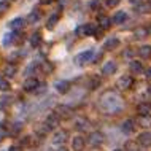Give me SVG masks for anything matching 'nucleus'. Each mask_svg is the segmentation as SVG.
I'll use <instances>...</instances> for the list:
<instances>
[{
    "mask_svg": "<svg viewBox=\"0 0 151 151\" xmlns=\"http://www.w3.org/2000/svg\"><path fill=\"white\" fill-rule=\"evenodd\" d=\"M102 107L110 113H115L121 108V102L113 92H108V94H105V96L102 97Z\"/></svg>",
    "mask_w": 151,
    "mask_h": 151,
    "instance_id": "f257e3e1",
    "label": "nucleus"
},
{
    "mask_svg": "<svg viewBox=\"0 0 151 151\" xmlns=\"http://www.w3.org/2000/svg\"><path fill=\"white\" fill-rule=\"evenodd\" d=\"M97 29H99V24H84L76 29V34L78 35H96Z\"/></svg>",
    "mask_w": 151,
    "mask_h": 151,
    "instance_id": "f03ea898",
    "label": "nucleus"
},
{
    "mask_svg": "<svg viewBox=\"0 0 151 151\" xmlns=\"http://www.w3.org/2000/svg\"><path fill=\"white\" fill-rule=\"evenodd\" d=\"M54 113H58V116L60 119H70V116L73 115L72 108L68 107V105H58L54 110Z\"/></svg>",
    "mask_w": 151,
    "mask_h": 151,
    "instance_id": "7ed1b4c3",
    "label": "nucleus"
},
{
    "mask_svg": "<svg viewBox=\"0 0 151 151\" xmlns=\"http://www.w3.org/2000/svg\"><path fill=\"white\" fill-rule=\"evenodd\" d=\"M88 143L91 146H100L104 143V134L102 132H91L88 137Z\"/></svg>",
    "mask_w": 151,
    "mask_h": 151,
    "instance_id": "20e7f679",
    "label": "nucleus"
},
{
    "mask_svg": "<svg viewBox=\"0 0 151 151\" xmlns=\"http://www.w3.org/2000/svg\"><path fill=\"white\" fill-rule=\"evenodd\" d=\"M92 59H94V52L92 51H84V52H80V54L75 58V64L76 65H83V64H86Z\"/></svg>",
    "mask_w": 151,
    "mask_h": 151,
    "instance_id": "39448f33",
    "label": "nucleus"
},
{
    "mask_svg": "<svg viewBox=\"0 0 151 151\" xmlns=\"http://www.w3.org/2000/svg\"><path fill=\"white\" fill-rule=\"evenodd\" d=\"M132 84H134V80L130 75H122L121 78L118 80V88H121V89H130Z\"/></svg>",
    "mask_w": 151,
    "mask_h": 151,
    "instance_id": "423d86ee",
    "label": "nucleus"
},
{
    "mask_svg": "<svg viewBox=\"0 0 151 151\" xmlns=\"http://www.w3.org/2000/svg\"><path fill=\"white\" fill-rule=\"evenodd\" d=\"M118 70V65L115 60H108V62H105V65L102 67V75H113V73H116Z\"/></svg>",
    "mask_w": 151,
    "mask_h": 151,
    "instance_id": "0eeeda50",
    "label": "nucleus"
},
{
    "mask_svg": "<svg viewBox=\"0 0 151 151\" xmlns=\"http://www.w3.org/2000/svg\"><path fill=\"white\" fill-rule=\"evenodd\" d=\"M38 80L37 78H27L26 81H24V91H27V92H35V89L38 88Z\"/></svg>",
    "mask_w": 151,
    "mask_h": 151,
    "instance_id": "6e6552de",
    "label": "nucleus"
},
{
    "mask_svg": "<svg viewBox=\"0 0 151 151\" xmlns=\"http://www.w3.org/2000/svg\"><path fill=\"white\" fill-rule=\"evenodd\" d=\"M138 143L143 146V148L151 146V132L150 130H145V132H142L140 135H138Z\"/></svg>",
    "mask_w": 151,
    "mask_h": 151,
    "instance_id": "1a4fd4ad",
    "label": "nucleus"
},
{
    "mask_svg": "<svg viewBox=\"0 0 151 151\" xmlns=\"http://www.w3.org/2000/svg\"><path fill=\"white\" fill-rule=\"evenodd\" d=\"M59 121H60V118L58 116V113H50L45 122H46L48 127H50V129L52 130V129H56V127L59 126Z\"/></svg>",
    "mask_w": 151,
    "mask_h": 151,
    "instance_id": "9d476101",
    "label": "nucleus"
},
{
    "mask_svg": "<svg viewBox=\"0 0 151 151\" xmlns=\"http://www.w3.org/2000/svg\"><path fill=\"white\" fill-rule=\"evenodd\" d=\"M84 146H86V140H84L81 135H76L75 138H73V142H72L73 151H83Z\"/></svg>",
    "mask_w": 151,
    "mask_h": 151,
    "instance_id": "9b49d317",
    "label": "nucleus"
},
{
    "mask_svg": "<svg viewBox=\"0 0 151 151\" xmlns=\"http://www.w3.org/2000/svg\"><path fill=\"white\" fill-rule=\"evenodd\" d=\"M65 140H67V132L65 130H58L52 137V143L54 145H64Z\"/></svg>",
    "mask_w": 151,
    "mask_h": 151,
    "instance_id": "f8f14e48",
    "label": "nucleus"
},
{
    "mask_svg": "<svg viewBox=\"0 0 151 151\" xmlns=\"http://www.w3.org/2000/svg\"><path fill=\"white\" fill-rule=\"evenodd\" d=\"M134 129H135V121H134V119H126V121H122L121 130H122L124 134H132Z\"/></svg>",
    "mask_w": 151,
    "mask_h": 151,
    "instance_id": "ddd939ff",
    "label": "nucleus"
},
{
    "mask_svg": "<svg viewBox=\"0 0 151 151\" xmlns=\"http://www.w3.org/2000/svg\"><path fill=\"white\" fill-rule=\"evenodd\" d=\"M68 89H70V83H68V81L62 80V81H58V83H56V91L60 92V94L68 92Z\"/></svg>",
    "mask_w": 151,
    "mask_h": 151,
    "instance_id": "4468645a",
    "label": "nucleus"
},
{
    "mask_svg": "<svg viewBox=\"0 0 151 151\" xmlns=\"http://www.w3.org/2000/svg\"><path fill=\"white\" fill-rule=\"evenodd\" d=\"M118 46H119V40H118L116 37H111V38H108L107 42H105V50H108V51L116 50Z\"/></svg>",
    "mask_w": 151,
    "mask_h": 151,
    "instance_id": "2eb2a0df",
    "label": "nucleus"
},
{
    "mask_svg": "<svg viewBox=\"0 0 151 151\" xmlns=\"http://www.w3.org/2000/svg\"><path fill=\"white\" fill-rule=\"evenodd\" d=\"M29 42H30V46H32V48H38L40 45H42V34H40V32L32 34Z\"/></svg>",
    "mask_w": 151,
    "mask_h": 151,
    "instance_id": "dca6fc26",
    "label": "nucleus"
},
{
    "mask_svg": "<svg viewBox=\"0 0 151 151\" xmlns=\"http://www.w3.org/2000/svg\"><path fill=\"white\" fill-rule=\"evenodd\" d=\"M138 56H140L142 59H150L151 58V46L150 45H145V46L138 48Z\"/></svg>",
    "mask_w": 151,
    "mask_h": 151,
    "instance_id": "f3484780",
    "label": "nucleus"
},
{
    "mask_svg": "<svg viewBox=\"0 0 151 151\" xmlns=\"http://www.w3.org/2000/svg\"><path fill=\"white\" fill-rule=\"evenodd\" d=\"M10 29L11 30H21V29H24V19L22 18H14L13 21L10 22Z\"/></svg>",
    "mask_w": 151,
    "mask_h": 151,
    "instance_id": "a211bd4d",
    "label": "nucleus"
},
{
    "mask_svg": "<svg viewBox=\"0 0 151 151\" xmlns=\"http://www.w3.org/2000/svg\"><path fill=\"white\" fill-rule=\"evenodd\" d=\"M89 127V121L86 118H78V119L75 121V129L76 130H86Z\"/></svg>",
    "mask_w": 151,
    "mask_h": 151,
    "instance_id": "6ab92c4d",
    "label": "nucleus"
},
{
    "mask_svg": "<svg viewBox=\"0 0 151 151\" xmlns=\"http://www.w3.org/2000/svg\"><path fill=\"white\" fill-rule=\"evenodd\" d=\"M111 19H110L108 18V16H99V21H97V24H99V27H100V29H108V27L110 26H111Z\"/></svg>",
    "mask_w": 151,
    "mask_h": 151,
    "instance_id": "aec40b11",
    "label": "nucleus"
},
{
    "mask_svg": "<svg viewBox=\"0 0 151 151\" xmlns=\"http://www.w3.org/2000/svg\"><path fill=\"white\" fill-rule=\"evenodd\" d=\"M137 113H138V115H150V113H151V105L146 104V102H142V104H138Z\"/></svg>",
    "mask_w": 151,
    "mask_h": 151,
    "instance_id": "412c9836",
    "label": "nucleus"
},
{
    "mask_svg": "<svg viewBox=\"0 0 151 151\" xmlns=\"http://www.w3.org/2000/svg\"><path fill=\"white\" fill-rule=\"evenodd\" d=\"M138 124L145 129L151 127V115H140L138 116Z\"/></svg>",
    "mask_w": 151,
    "mask_h": 151,
    "instance_id": "4be33fe9",
    "label": "nucleus"
},
{
    "mask_svg": "<svg viewBox=\"0 0 151 151\" xmlns=\"http://www.w3.org/2000/svg\"><path fill=\"white\" fill-rule=\"evenodd\" d=\"M129 67H130V72H132L134 75H138V73L143 72V65H142V62H138V60H132Z\"/></svg>",
    "mask_w": 151,
    "mask_h": 151,
    "instance_id": "5701e85b",
    "label": "nucleus"
},
{
    "mask_svg": "<svg viewBox=\"0 0 151 151\" xmlns=\"http://www.w3.org/2000/svg\"><path fill=\"white\" fill-rule=\"evenodd\" d=\"M16 72H18V68H16L14 64H6V67L3 68V73H5V78H11V76L16 75Z\"/></svg>",
    "mask_w": 151,
    "mask_h": 151,
    "instance_id": "b1692460",
    "label": "nucleus"
},
{
    "mask_svg": "<svg viewBox=\"0 0 151 151\" xmlns=\"http://www.w3.org/2000/svg\"><path fill=\"white\" fill-rule=\"evenodd\" d=\"M126 19H127V13H126V11H118V13L113 16L111 21L115 22V24H122Z\"/></svg>",
    "mask_w": 151,
    "mask_h": 151,
    "instance_id": "393cba45",
    "label": "nucleus"
},
{
    "mask_svg": "<svg viewBox=\"0 0 151 151\" xmlns=\"http://www.w3.org/2000/svg\"><path fill=\"white\" fill-rule=\"evenodd\" d=\"M137 11H138V13H142V14L150 13V11H151V2H143V3H138V5H137Z\"/></svg>",
    "mask_w": 151,
    "mask_h": 151,
    "instance_id": "a878e982",
    "label": "nucleus"
},
{
    "mask_svg": "<svg viewBox=\"0 0 151 151\" xmlns=\"http://www.w3.org/2000/svg\"><path fill=\"white\" fill-rule=\"evenodd\" d=\"M146 35H148V29H146V27H137V29L134 30V37H135L137 40L145 38Z\"/></svg>",
    "mask_w": 151,
    "mask_h": 151,
    "instance_id": "bb28decb",
    "label": "nucleus"
},
{
    "mask_svg": "<svg viewBox=\"0 0 151 151\" xmlns=\"http://www.w3.org/2000/svg\"><path fill=\"white\" fill-rule=\"evenodd\" d=\"M140 143H135V142H127L126 143V146H124V151H142V148H140Z\"/></svg>",
    "mask_w": 151,
    "mask_h": 151,
    "instance_id": "cd10ccee",
    "label": "nucleus"
},
{
    "mask_svg": "<svg viewBox=\"0 0 151 151\" xmlns=\"http://www.w3.org/2000/svg\"><path fill=\"white\" fill-rule=\"evenodd\" d=\"M14 42V34H5L2 38V45L3 46H8V45H11Z\"/></svg>",
    "mask_w": 151,
    "mask_h": 151,
    "instance_id": "c85d7f7f",
    "label": "nucleus"
},
{
    "mask_svg": "<svg viewBox=\"0 0 151 151\" xmlns=\"http://www.w3.org/2000/svg\"><path fill=\"white\" fill-rule=\"evenodd\" d=\"M40 70H42L45 75H46V73H51L52 72V65L50 62H42L40 64Z\"/></svg>",
    "mask_w": 151,
    "mask_h": 151,
    "instance_id": "c756f323",
    "label": "nucleus"
},
{
    "mask_svg": "<svg viewBox=\"0 0 151 151\" xmlns=\"http://www.w3.org/2000/svg\"><path fill=\"white\" fill-rule=\"evenodd\" d=\"M10 104H11V97L10 96H3L2 99H0V108H5Z\"/></svg>",
    "mask_w": 151,
    "mask_h": 151,
    "instance_id": "7c9ffc66",
    "label": "nucleus"
},
{
    "mask_svg": "<svg viewBox=\"0 0 151 151\" xmlns=\"http://www.w3.org/2000/svg\"><path fill=\"white\" fill-rule=\"evenodd\" d=\"M10 89V81L6 78H0V91H8Z\"/></svg>",
    "mask_w": 151,
    "mask_h": 151,
    "instance_id": "2f4dec72",
    "label": "nucleus"
},
{
    "mask_svg": "<svg viewBox=\"0 0 151 151\" xmlns=\"http://www.w3.org/2000/svg\"><path fill=\"white\" fill-rule=\"evenodd\" d=\"M38 19H40V11H38V10H34V11L29 14V21H30V22H37Z\"/></svg>",
    "mask_w": 151,
    "mask_h": 151,
    "instance_id": "473e14b6",
    "label": "nucleus"
},
{
    "mask_svg": "<svg viewBox=\"0 0 151 151\" xmlns=\"http://www.w3.org/2000/svg\"><path fill=\"white\" fill-rule=\"evenodd\" d=\"M99 84H100V78H96V76H92V78L89 80V88H91V89L99 88Z\"/></svg>",
    "mask_w": 151,
    "mask_h": 151,
    "instance_id": "72a5a7b5",
    "label": "nucleus"
},
{
    "mask_svg": "<svg viewBox=\"0 0 151 151\" xmlns=\"http://www.w3.org/2000/svg\"><path fill=\"white\" fill-rule=\"evenodd\" d=\"M43 92H46V83H40L38 88L35 89V94H37V96H42Z\"/></svg>",
    "mask_w": 151,
    "mask_h": 151,
    "instance_id": "f704fd0d",
    "label": "nucleus"
},
{
    "mask_svg": "<svg viewBox=\"0 0 151 151\" xmlns=\"http://www.w3.org/2000/svg\"><path fill=\"white\" fill-rule=\"evenodd\" d=\"M21 129H22V124H21V122H14L13 127H11V134H13V135H16V134H18Z\"/></svg>",
    "mask_w": 151,
    "mask_h": 151,
    "instance_id": "c9c22d12",
    "label": "nucleus"
},
{
    "mask_svg": "<svg viewBox=\"0 0 151 151\" xmlns=\"http://www.w3.org/2000/svg\"><path fill=\"white\" fill-rule=\"evenodd\" d=\"M58 19H59V16H58V14L51 16V18L48 19V27H50V29H51V27H54V24L58 22Z\"/></svg>",
    "mask_w": 151,
    "mask_h": 151,
    "instance_id": "e433bc0d",
    "label": "nucleus"
},
{
    "mask_svg": "<svg viewBox=\"0 0 151 151\" xmlns=\"http://www.w3.org/2000/svg\"><path fill=\"white\" fill-rule=\"evenodd\" d=\"M119 2H121V0H105V3H107L108 8H115V6H118V5H119Z\"/></svg>",
    "mask_w": 151,
    "mask_h": 151,
    "instance_id": "4c0bfd02",
    "label": "nucleus"
},
{
    "mask_svg": "<svg viewBox=\"0 0 151 151\" xmlns=\"http://www.w3.org/2000/svg\"><path fill=\"white\" fill-rule=\"evenodd\" d=\"M8 6H10V5H8L6 2H0V14L5 13V11L8 10Z\"/></svg>",
    "mask_w": 151,
    "mask_h": 151,
    "instance_id": "58836bf2",
    "label": "nucleus"
},
{
    "mask_svg": "<svg viewBox=\"0 0 151 151\" xmlns=\"http://www.w3.org/2000/svg\"><path fill=\"white\" fill-rule=\"evenodd\" d=\"M145 78H146V80H151V67L145 70Z\"/></svg>",
    "mask_w": 151,
    "mask_h": 151,
    "instance_id": "ea45409f",
    "label": "nucleus"
},
{
    "mask_svg": "<svg viewBox=\"0 0 151 151\" xmlns=\"http://www.w3.org/2000/svg\"><path fill=\"white\" fill-rule=\"evenodd\" d=\"M91 8H92V10L99 8V0H92V2H91Z\"/></svg>",
    "mask_w": 151,
    "mask_h": 151,
    "instance_id": "a19ab883",
    "label": "nucleus"
},
{
    "mask_svg": "<svg viewBox=\"0 0 151 151\" xmlns=\"http://www.w3.org/2000/svg\"><path fill=\"white\" fill-rule=\"evenodd\" d=\"M5 135H6V130H5V129H0V140H3V138H5Z\"/></svg>",
    "mask_w": 151,
    "mask_h": 151,
    "instance_id": "79ce46f5",
    "label": "nucleus"
},
{
    "mask_svg": "<svg viewBox=\"0 0 151 151\" xmlns=\"http://www.w3.org/2000/svg\"><path fill=\"white\" fill-rule=\"evenodd\" d=\"M8 151H21V148H19V146H10Z\"/></svg>",
    "mask_w": 151,
    "mask_h": 151,
    "instance_id": "37998d69",
    "label": "nucleus"
},
{
    "mask_svg": "<svg viewBox=\"0 0 151 151\" xmlns=\"http://www.w3.org/2000/svg\"><path fill=\"white\" fill-rule=\"evenodd\" d=\"M40 2H42V3H51L52 0H40Z\"/></svg>",
    "mask_w": 151,
    "mask_h": 151,
    "instance_id": "c03bdc74",
    "label": "nucleus"
},
{
    "mask_svg": "<svg viewBox=\"0 0 151 151\" xmlns=\"http://www.w3.org/2000/svg\"><path fill=\"white\" fill-rule=\"evenodd\" d=\"M129 2H130V3H138L140 0H129Z\"/></svg>",
    "mask_w": 151,
    "mask_h": 151,
    "instance_id": "a18cd8bd",
    "label": "nucleus"
},
{
    "mask_svg": "<svg viewBox=\"0 0 151 151\" xmlns=\"http://www.w3.org/2000/svg\"><path fill=\"white\" fill-rule=\"evenodd\" d=\"M58 151H68V150H67V148H64V146H62V148H59Z\"/></svg>",
    "mask_w": 151,
    "mask_h": 151,
    "instance_id": "49530a36",
    "label": "nucleus"
},
{
    "mask_svg": "<svg viewBox=\"0 0 151 151\" xmlns=\"http://www.w3.org/2000/svg\"><path fill=\"white\" fill-rule=\"evenodd\" d=\"M59 2H60V5H64V3L67 2V0H59Z\"/></svg>",
    "mask_w": 151,
    "mask_h": 151,
    "instance_id": "de8ad7c7",
    "label": "nucleus"
},
{
    "mask_svg": "<svg viewBox=\"0 0 151 151\" xmlns=\"http://www.w3.org/2000/svg\"><path fill=\"white\" fill-rule=\"evenodd\" d=\"M148 94H150V96H151V86H150V89H148Z\"/></svg>",
    "mask_w": 151,
    "mask_h": 151,
    "instance_id": "09e8293b",
    "label": "nucleus"
},
{
    "mask_svg": "<svg viewBox=\"0 0 151 151\" xmlns=\"http://www.w3.org/2000/svg\"><path fill=\"white\" fill-rule=\"evenodd\" d=\"M115 151H121V150H115Z\"/></svg>",
    "mask_w": 151,
    "mask_h": 151,
    "instance_id": "8fccbe9b",
    "label": "nucleus"
},
{
    "mask_svg": "<svg viewBox=\"0 0 151 151\" xmlns=\"http://www.w3.org/2000/svg\"><path fill=\"white\" fill-rule=\"evenodd\" d=\"M48 151H52V150H48Z\"/></svg>",
    "mask_w": 151,
    "mask_h": 151,
    "instance_id": "3c124183",
    "label": "nucleus"
}]
</instances>
